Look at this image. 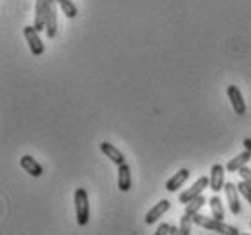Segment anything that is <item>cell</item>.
<instances>
[{
    "label": "cell",
    "instance_id": "3957f363",
    "mask_svg": "<svg viewBox=\"0 0 251 235\" xmlns=\"http://www.w3.org/2000/svg\"><path fill=\"white\" fill-rule=\"evenodd\" d=\"M38 29L35 26H25L24 27V37L27 40V46H29V50L35 57H40L42 53H44V42H42V38L38 35Z\"/></svg>",
    "mask_w": 251,
    "mask_h": 235
},
{
    "label": "cell",
    "instance_id": "ac0fdd59",
    "mask_svg": "<svg viewBox=\"0 0 251 235\" xmlns=\"http://www.w3.org/2000/svg\"><path fill=\"white\" fill-rule=\"evenodd\" d=\"M57 4L60 6L62 13L68 17V19H75L76 15H78V9H76V6L71 2V0H57Z\"/></svg>",
    "mask_w": 251,
    "mask_h": 235
},
{
    "label": "cell",
    "instance_id": "9a60e30c",
    "mask_svg": "<svg viewBox=\"0 0 251 235\" xmlns=\"http://www.w3.org/2000/svg\"><path fill=\"white\" fill-rule=\"evenodd\" d=\"M250 160H251V152H250V150H246V152L239 153L235 159H231L229 162H227L226 170H227V172H239L240 168L248 164Z\"/></svg>",
    "mask_w": 251,
    "mask_h": 235
},
{
    "label": "cell",
    "instance_id": "277c9868",
    "mask_svg": "<svg viewBox=\"0 0 251 235\" xmlns=\"http://www.w3.org/2000/svg\"><path fill=\"white\" fill-rule=\"evenodd\" d=\"M58 20H57V0H48V13H46V35L50 38L57 37Z\"/></svg>",
    "mask_w": 251,
    "mask_h": 235
},
{
    "label": "cell",
    "instance_id": "603a6c76",
    "mask_svg": "<svg viewBox=\"0 0 251 235\" xmlns=\"http://www.w3.org/2000/svg\"><path fill=\"white\" fill-rule=\"evenodd\" d=\"M242 144H244L246 150H250V152H251V139H244V142H242Z\"/></svg>",
    "mask_w": 251,
    "mask_h": 235
},
{
    "label": "cell",
    "instance_id": "4fadbf2b",
    "mask_svg": "<svg viewBox=\"0 0 251 235\" xmlns=\"http://www.w3.org/2000/svg\"><path fill=\"white\" fill-rule=\"evenodd\" d=\"M20 166H22V168H24L25 172L29 173L31 177H40V175L44 173V168L38 164V162L33 159L31 155H24V157L20 159Z\"/></svg>",
    "mask_w": 251,
    "mask_h": 235
},
{
    "label": "cell",
    "instance_id": "e0dca14e",
    "mask_svg": "<svg viewBox=\"0 0 251 235\" xmlns=\"http://www.w3.org/2000/svg\"><path fill=\"white\" fill-rule=\"evenodd\" d=\"M204 204H206V197H204V195H199V197L191 199V201L186 204V213H189V215H195V213H199Z\"/></svg>",
    "mask_w": 251,
    "mask_h": 235
},
{
    "label": "cell",
    "instance_id": "30bf717a",
    "mask_svg": "<svg viewBox=\"0 0 251 235\" xmlns=\"http://www.w3.org/2000/svg\"><path fill=\"white\" fill-rule=\"evenodd\" d=\"M189 175H191V173H189L188 168H182V170H178V172H176L175 175H173V177H171L170 181L166 183V190L171 191V193H175V191L178 190V188H180V186H182L186 181H188Z\"/></svg>",
    "mask_w": 251,
    "mask_h": 235
},
{
    "label": "cell",
    "instance_id": "2e32d148",
    "mask_svg": "<svg viewBox=\"0 0 251 235\" xmlns=\"http://www.w3.org/2000/svg\"><path fill=\"white\" fill-rule=\"evenodd\" d=\"M209 203V208H211V215L215 219H220V221H224V215H226V211H224V204L220 201L219 195H213V197L207 201Z\"/></svg>",
    "mask_w": 251,
    "mask_h": 235
},
{
    "label": "cell",
    "instance_id": "5b68a950",
    "mask_svg": "<svg viewBox=\"0 0 251 235\" xmlns=\"http://www.w3.org/2000/svg\"><path fill=\"white\" fill-rule=\"evenodd\" d=\"M207 186H209V177H201L195 181V184L191 186V188H188L186 191H182L180 195H178V203H184L188 204L191 199L199 197V195H202V191L206 190Z\"/></svg>",
    "mask_w": 251,
    "mask_h": 235
},
{
    "label": "cell",
    "instance_id": "7a4b0ae2",
    "mask_svg": "<svg viewBox=\"0 0 251 235\" xmlns=\"http://www.w3.org/2000/svg\"><path fill=\"white\" fill-rule=\"evenodd\" d=\"M75 215L76 223L80 226H86L89 223V197L84 188H78L75 191Z\"/></svg>",
    "mask_w": 251,
    "mask_h": 235
},
{
    "label": "cell",
    "instance_id": "44dd1931",
    "mask_svg": "<svg viewBox=\"0 0 251 235\" xmlns=\"http://www.w3.org/2000/svg\"><path fill=\"white\" fill-rule=\"evenodd\" d=\"M180 234V228H176L173 224H160L157 230V235H162V234Z\"/></svg>",
    "mask_w": 251,
    "mask_h": 235
},
{
    "label": "cell",
    "instance_id": "7402d4cb",
    "mask_svg": "<svg viewBox=\"0 0 251 235\" xmlns=\"http://www.w3.org/2000/svg\"><path fill=\"white\" fill-rule=\"evenodd\" d=\"M239 175L242 177V181H246V183H250V184H251V170L248 168V164L240 168V170H239Z\"/></svg>",
    "mask_w": 251,
    "mask_h": 235
},
{
    "label": "cell",
    "instance_id": "ffe728a7",
    "mask_svg": "<svg viewBox=\"0 0 251 235\" xmlns=\"http://www.w3.org/2000/svg\"><path fill=\"white\" fill-rule=\"evenodd\" d=\"M237 188H239V191H240V195L248 201V203L251 204V184L250 183H246V181H240L239 184H237Z\"/></svg>",
    "mask_w": 251,
    "mask_h": 235
},
{
    "label": "cell",
    "instance_id": "6da1fadb",
    "mask_svg": "<svg viewBox=\"0 0 251 235\" xmlns=\"http://www.w3.org/2000/svg\"><path fill=\"white\" fill-rule=\"evenodd\" d=\"M193 223L197 224V226H202V228L209 230V232H215V234H222V235H239L240 234L239 228L229 226V224H226L224 221L215 219L213 215L206 217V215H201V213H195Z\"/></svg>",
    "mask_w": 251,
    "mask_h": 235
},
{
    "label": "cell",
    "instance_id": "7c38bea8",
    "mask_svg": "<svg viewBox=\"0 0 251 235\" xmlns=\"http://www.w3.org/2000/svg\"><path fill=\"white\" fill-rule=\"evenodd\" d=\"M100 152L104 153V155H106V157L111 160V162H115L117 166L124 164V162H126L122 152H119V148H115L113 144H109V142H102V144H100Z\"/></svg>",
    "mask_w": 251,
    "mask_h": 235
},
{
    "label": "cell",
    "instance_id": "ba28073f",
    "mask_svg": "<svg viewBox=\"0 0 251 235\" xmlns=\"http://www.w3.org/2000/svg\"><path fill=\"white\" fill-rule=\"evenodd\" d=\"M224 166L222 164H213L211 166V175H209V188L215 191V193H219V191L224 190Z\"/></svg>",
    "mask_w": 251,
    "mask_h": 235
},
{
    "label": "cell",
    "instance_id": "9c48e42d",
    "mask_svg": "<svg viewBox=\"0 0 251 235\" xmlns=\"http://www.w3.org/2000/svg\"><path fill=\"white\" fill-rule=\"evenodd\" d=\"M168 210H170V201H168V199H162L160 203H157L150 211H148V213H146V223L155 224Z\"/></svg>",
    "mask_w": 251,
    "mask_h": 235
},
{
    "label": "cell",
    "instance_id": "8fae6325",
    "mask_svg": "<svg viewBox=\"0 0 251 235\" xmlns=\"http://www.w3.org/2000/svg\"><path fill=\"white\" fill-rule=\"evenodd\" d=\"M46 13H48V0H37L35 6V27L38 31H46Z\"/></svg>",
    "mask_w": 251,
    "mask_h": 235
},
{
    "label": "cell",
    "instance_id": "8992f818",
    "mask_svg": "<svg viewBox=\"0 0 251 235\" xmlns=\"http://www.w3.org/2000/svg\"><path fill=\"white\" fill-rule=\"evenodd\" d=\"M224 193H226L227 204H229V210L233 215H239L240 213V201H239V188L235 183H226L224 186Z\"/></svg>",
    "mask_w": 251,
    "mask_h": 235
},
{
    "label": "cell",
    "instance_id": "5bb4252c",
    "mask_svg": "<svg viewBox=\"0 0 251 235\" xmlns=\"http://www.w3.org/2000/svg\"><path fill=\"white\" fill-rule=\"evenodd\" d=\"M129 188H131V170L124 162V164L119 166V190L129 191Z\"/></svg>",
    "mask_w": 251,
    "mask_h": 235
},
{
    "label": "cell",
    "instance_id": "52a82bcc",
    "mask_svg": "<svg viewBox=\"0 0 251 235\" xmlns=\"http://www.w3.org/2000/svg\"><path fill=\"white\" fill-rule=\"evenodd\" d=\"M227 97H229V101H231V106L235 109V115H246V102H244V97L240 93V89L237 86H227Z\"/></svg>",
    "mask_w": 251,
    "mask_h": 235
},
{
    "label": "cell",
    "instance_id": "d6986e66",
    "mask_svg": "<svg viewBox=\"0 0 251 235\" xmlns=\"http://www.w3.org/2000/svg\"><path fill=\"white\" fill-rule=\"evenodd\" d=\"M191 223H193V215H189L184 211V215L180 217V234L189 235L191 234Z\"/></svg>",
    "mask_w": 251,
    "mask_h": 235
}]
</instances>
